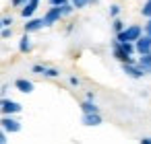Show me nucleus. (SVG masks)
<instances>
[{
    "label": "nucleus",
    "mask_w": 151,
    "mask_h": 144,
    "mask_svg": "<svg viewBox=\"0 0 151 144\" xmlns=\"http://www.w3.org/2000/svg\"><path fill=\"white\" fill-rule=\"evenodd\" d=\"M143 35H145L143 27H141V25H134V23H132V25H126V29H124V31L116 33V35H114V39H116V41H120V43H122V41H130V43H137V41H139V39H141Z\"/></svg>",
    "instance_id": "1"
},
{
    "label": "nucleus",
    "mask_w": 151,
    "mask_h": 144,
    "mask_svg": "<svg viewBox=\"0 0 151 144\" xmlns=\"http://www.w3.org/2000/svg\"><path fill=\"white\" fill-rule=\"evenodd\" d=\"M21 109H23V105L19 101L6 99V97L0 99V113L2 115H17V113H21Z\"/></svg>",
    "instance_id": "2"
},
{
    "label": "nucleus",
    "mask_w": 151,
    "mask_h": 144,
    "mask_svg": "<svg viewBox=\"0 0 151 144\" xmlns=\"http://www.w3.org/2000/svg\"><path fill=\"white\" fill-rule=\"evenodd\" d=\"M0 128H2L6 134H17V132H21V121L15 115H2V119H0Z\"/></svg>",
    "instance_id": "3"
},
{
    "label": "nucleus",
    "mask_w": 151,
    "mask_h": 144,
    "mask_svg": "<svg viewBox=\"0 0 151 144\" xmlns=\"http://www.w3.org/2000/svg\"><path fill=\"white\" fill-rule=\"evenodd\" d=\"M60 19H62V9L60 6H50L46 11V15H44V25L54 27L56 23H60Z\"/></svg>",
    "instance_id": "4"
},
{
    "label": "nucleus",
    "mask_w": 151,
    "mask_h": 144,
    "mask_svg": "<svg viewBox=\"0 0 151 144\" xmlns=\"http://www.w3.org/2000/svg\"><path fill=\"white\" fill-rule=\"evenodd\" d=\"M134 48H137V56H149L151 54V37L149 35H143L134 43Z\"/></svg>",
    "instance_id": "5"
},
{
    "label": "nucleus",
    "mask_w": 151,
    "mask_h": 144,
    "mask_svg": "<svg viewBox=\"0 0 151 144\" xmlns=\"http://www.w3.org/2000/svg\"><path fill=\"white\" fill-rule=\"evenodd\" d=\"M46 25H44V19H37V17H33V19H27V23L23 25V31L25 33H35V31H42Z\"/></svg>",
    "instance_id": "6"
},
{
    "label": "nucleus",
    "mask_w": 151,
    "mask_h": 144,
    "mask_svg": "<svg viewBox=\"0 0 151 144\" xmlns=\"http://www.w3.org/2000/svg\"><path fill=\"white\" fill-rule=\"evenodd\" d=\"M122 72L126 76H130V78H143L145 76V72L141 70L139 64H122Z\"/></svg>",
    "instance_id": "7"
},
{
    "label": "nucleus",
    "mask_w": 151,
    "mask_h": 144,
    "mask_svg": "<svg viewBox=\"0 0 151 144\" xmlns=\"http://www.w3.org/2000/svg\"><path fill=\"white\" fill-rule=\"evenodd\" d=\"M81 123H83V126H87V128L101 126V123H104V117H101V113H87V115H83V117H81Z\"/></svg>",
    "instance_id": "8"
},
{
    "label": "nucleus",
    "mask_w": 151,
    "mask_h": 144,
    "mask_svg": "<svg viewBox=\"0 0 151 144\" xmlns=\"http://www.w3.org/2000/svg\"><path fill=\"white\" fill-rule=\"evenodd\" d=\"M40 2H42V0H29V2L21 9V17H23V19H33L35 11L40 9Z\"/></svg>",
    "instance_id": "9"
},
{
    "label": "nucleus",
    "mask_w": 151,
    "mask_h": 144,
    "mask_svg": "<svg viewBox=\"0 0 151 144\" xmlns=\"http://www.w3.org/2000/svg\"><path fill=\"white\" fill-rule=\"evenodd\" d=\"M31 50H33L31 35H29V33H23L21 39H19V52H21V54H31Z\"/></svg>",
    "instance_id": "10"
},
{
    "label": "nucleus",
    "mask_w": 151,
    "mask_h": 144,
    "mask_svg": "<svg viewBox=\"0 0 151 144\" xmlns=\"http://www.w3.org/2000/svg\"><path fill=\"white\" fill-rule=\"evenodd\" d=\"M15 89L21 91V93H25V95H29V93H33L35 84H33L31 80H27V78H17V80H15Z\"/></svg>",
    "instance_id": "11"
},
{
    "label": "nucleus",
    "mask_w": 151,
    "mask_h": 144,
    "mask_svg": "<svg viewBox=\"0 0 151 144\" xmlns=\"http://www.w3.org/2000/svg\"><path fill=\"white\" fill-rule=\"evenodd\" d=\"M81 111H83V115H87V113H99V107L95 105V101H81Z\"/></svg>",
    "instance_id": "12"
},
{
    "label": "nucleus",
    "mask_w": 151,
    "mask_h": 144,
    "mask_svg": "<svg viewBox=\"0 0 151 144\" xmlns=\"http://www.w3.org/2000/svg\"><path fill=\"white\" fill-rule=\"evenodd\" d=\"M137 64L141 66V70L145 74H151V54L149 56H139L137 58Z\"/></svg>",
    "instance_id": "13"
},
{
    "label": "nucleus",
    "mask_w": 151,
    "mask_h": 144,
    "mask_svg": "<svg viewBox=\"0 0 151 144\" xmlns=\"http://www.w3.org/2000/svg\"><path fill=\"white\" fill-rule=\"evenodd\" d=\"M118 45H120V50L126 54V56H134L137 54V48H134V43H130V41H118Z\"/></svg>",
    "instance_id": "14"
},
{
    "label": "nucleus",
    "mask_w": 151,
    "mask_h": 144,
    "mask_svg": "<svg viewBox=\"0 0 151 144\" xmlns=\"http://www.w3.org/2000/svg\"><path fill=\"white\" fill-rule=\"evenodd\" d=\"M60 76V70L56 66H46V72H44V78H58Z\"/></svg>",
    "instance_id": "15"
},
{
    "label": "nucleus",
    "mask_w": 151,
    "mask_h": 144,
    "mask_svg": "<svg viewBox=\"0 0 151 144\" xmlns=\"http://www.w3.org/2000/svg\"><path fill=\"white\" fill-rule=\"evenodd\" d=\"M112 29H114V35H116V33L124 31V29H126V25H124V21L118 17V19H114V21H112Z\"/></svg>",
    "instance_id": "16"
},
{
    "label": "nucleus",
    "mask_w": 151,
    "mask_h": 144,
    "mask_svg": "<svg viewBox=\"0 0 151 144\" xmlns=\"http://www.w3.org/2000/svg\"><path fill=\"white\" fill-rule=\"evenodd\" d=\"M141 15L145 19H151V0H145L143 6H141Z\"/></svg>",
    "instance_id": "17"
},
{
    "label": "nucleus",
    "mask_w": 151,
    "mask_h": 144,
    "mask_svg": "<svg viewBox=\"0 0 151 144\" xmlns=\"http://www.w3.org/2000/svg\"><path fill=\"white\" fill-rule=\"evenodd\" d=\"M120 13H122L120 4H110V9H108V15H110L112 19H118V17H120Z\"/></svg>",
    "instance_id": "18"
},
{
    "label": "nucleus",
    "mask_w": 151,
    "mask_h": 144,
    "mask_svg": "<svg viewBox=\"0 0 151 144\" xmlns=\"http://www.w3.org/2000/svg\"><path fill=\"white\" fill-rule=\"evenodd\" d=\"M70 4L75 6V11H83L89 6V0H70Z\"/></svg>",
    "instance_id": "19"
},
{
    "label": "nucleus",
    "mask_w": 151,
    "mask_h": 144,
    "mask_svg": "<svg viewBox=\"0 0 151 144\" xmlns=\"http://www.w3.org/2000/svg\"><path fill=\"white\" fill-rule=\"evenodd\" d=\"M31 72H33V74H37V76H44L46 66H44V64H33V66H31Z\"/></svg>",
    "instance_id": "20"
},
{
    "label": "nucleus",
    "mask_w": 151,
    "mask_h": 144,
    "mask_svg": "<svg viewBox=\"0 0 151 144\" xmlns=\"http://www.w3.org/2000/svg\"><path fill=\"white\" fill-rule=\"evenodd\" d=\"M60 9H62V17H70V15L75 13V6H73L70 2H68V4H64V6H60Z\"/></svg>",
    "instance_id": "21"
},
{
    "label": "nucleus",
    "mask_w": 151,
    "mask_h": 144,
    "mask_svg": "<svg viewBox=\"0 0 151 144\" xmlns=\"http://www.w3.org/2000/svg\"><path fill=\"white\" fill-rule=\"evenodd\" d=\"M0 21H2V29H4V27H13V23H15V19H13L11 15H6V17H2V19H0Z\"/></svg>",
    "instance_id": "22"
},
{
    "label": "nucleus",
    "mask_w": 151,
    "mask_h": 144,
    "mask_svg": "<svg viewBox=\"0 0 151 144\" xmlns=\"http://www.w3.org/2000/svg\"><path fill=\"white\" fill-rule=\"evenodd\" d=\"M13 35V27H4L2 31H0V37H2V39H9Z\"/></svg>",
    "instance_id": "23"
},
{
    "label": "nucleus",
    "mask_w": 151,
    "mask_h": 144,
    "mask_svg": "<svg viewBox=\"0 0 151 144\" xmlns=\"http://www.w3.org/2000/svg\"><path fill=\"white\" fill-rule=\"evenodd\" d=\"M27 2H29V0H11V6H15V9H23Z\"/></svg>",
    "instance_id": "24"
},
{
    "label": "nucleus",
    "mask_w": 151,
    "mask_h": 144,
    "mask_svg": "<svg viewBox=\"0 0 151 144\" xmlns=\"http://www.w3.org/2000/svg\"><path fill=\"white\" fill-rule=\"evenodd\" d=\"M50 2V6H64V4H68L70 0H48Z\"/></svg>",
    "instance_id": "25"
},
{
    "label": "nucleus",
    "mask_w": 151,
    "mask_h": 144,
    "mask_svg": "<svg viewBox=\"0 0 151 144\" xmlns=\"http://www.w3.org/2000/svg\"><path fill=\"white\" fill-rule=\"evenodd\" d=\"M68 82H70V87H81V78L79 76H70Z\"/></svg>",
    "instance_id": "26"
},
{
    "label": "nucleus",
    "mask_w": 151,
    "mask_h": 144,
    "mask_svg": "<svg viewBox=\"0 0 151 144\" xmlns=\"http://www.w3.org/2000/svg\"><path fill=\"white\" fill-rule=\"evenodd\" d=\"M0 144H9V138H6V132L0 128Z\"/></svg>",
    "instance_id": "27"
},
{
    "label": "nucleus",
    "mask_w": 151,
    "mask_h": 144,
    "mask_svg": "<svg viewBox=\"0 0 151 144\" xmlns=\"http://www.w3.org/2000/svg\"><path fill=\"white\" fill-rule=\"evenodd\" d=\"M143 31H145V35H149V37H151V19H147V23H145Z\"/></svg>",
    "instance_id": "28"
},
{
    "label": "nucleus",
    "mask_w": 151,
    "mask_h": 144,
    "mask_svg": "<svg viewBox=\"0 0 151 144\" xmlns=\"http://www.w3.org/2000/svg\"><path fill=\"white\" fill-rule=\"evenodd\" d=\"M6 91H9V84H2V87H0V99L6 95Z\"/></svg>",
    "instance_id": "29"
},
{
    "label": "nucleus",
    "mask_w": 151,
    "mask_h": 144,
    "mask_svg": "<svg viewBox=\"0 0 151 144\" xmlns=\"http://www.w3.org/2000/svg\"><path fill=\"white\" fill-rule=\"evenodd\" d=\"M85 99H87V101H95V93H91V91H89V93L85 95Z\"/></svg>",
    "instance_id": "30"
},
{
    "label": "nucleus",
    "mask_w": 151,
    "mask_h": 144,
    "mask_svg": "<svg viewBox=\"0 0 151 144\" xmlns=\"http://www.w3.org/2000/svg\"><path fill=\"white\" fill-rule=\"evenodd\" d=\"M139 144H151V138H141Z\"/></svg>",
    "instance_id": "31"
},
{
    "label": "nucleus",
    "mask_w": 151,
    "mask_h": 144,
    "mask_svg": "<svg viewBox=\"0 0 151 144\" xmlns=\"http://www.w3.org/2000/svg\"><path fill=\"white\" fill-rule=\"evenodd\" d=\"M73 29H75V23H70V25L66 27V33H73Z\"/></svg>",
    "instance_id": "32"
},
{
    "label": "nucleus",
    "mask_w": 151,
    "mask_h": 144,
    "mask_svg": "<svg viewBox=\"0 0 151 144\" xmlns=\"http://www.w3.org/2000/svg\"><path fill=\"white\" fill-rule=\"evenodd\" d=\"M99 2V0H89V4H97Z\"/></svg>",
    "instance_id": "33"
},
{
    "label": "nucleus",
    "mask_w": 151,
    "mask_h": 144,
    "mask_svg": "<svg viewBox=\"0 0 151 144\" xmlns=\"http://www.w3.org/2000/svg\"><path fill=\"white\" fill-rule=\"evenodd\" d=\"M0 31H2V21H0Z\"/></svg>",
    "instance_id": "34"
}]
</instances>
